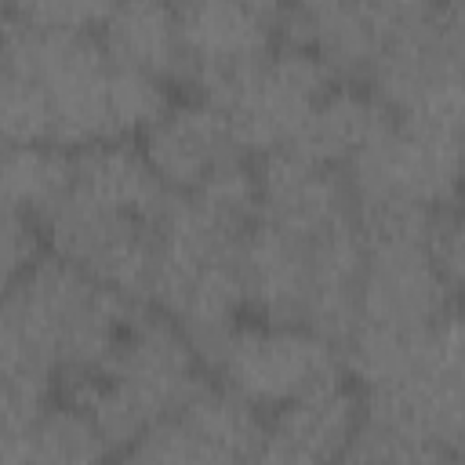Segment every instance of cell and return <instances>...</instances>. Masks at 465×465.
<instances>
[{
    "label": "cell",
    "mask_w": 465,
    "mask_h": 465,
    "mask_svg": "<svg viewBox=\"0 0 465 465\" xmlns=\"http://www.w3.org/2000/svg\"><path fill=\"white\" fill-rule=\"evenodd\" d=\"M207 378L189 338L163 312L142 305L113 352L94 371L58 381V396L80 407L116 454L149 425L171 418Z\"/></svg>",
    "instance_id": "1"
},
{
    "label": "cell",
    "mask_w": 465,
    "mask_h": 465,
    "mask_svg": "<svg viewBox=\"0 0 465 465\" xmlns=\"http://www.w3.org/2000/svg\"><path fill=\"white\" fill-rule=\"evenodd\" d=\"M247 229L211 214L193 196L171 193L156 222L149 305L163 312L196 349L203 367L243 320L236 251Z\"/></svg>",
    "instance_id": "2"
},
{
    "label": "cell",
    "mask_w": 465,
    "mask_h": 465,
    "mask_svg": "<svg viewBox=\"0 0 465 465\" xmlns=\"http://www.w3.org/2000/svg\"><path fill=\"white\" fill-rule=\"evenodd\" d=\"M142 305L44 251L4 294L0 320L58 385L94 371Z\"/></svg>",
    "instance_id": "3"
},
{
    "label": "cell",
    "mask_w": 465,
    "mask_h": 465,
    "mask_svg": "<svg viewBox=\"0 0 465 465\" xmlns=\"http://www.w3.org/2000/svg\"><path fill=\"white\" fill-rule=\"evenodd\" d=\"M0 47L15 54L44 91L58 149L76 153L94 142H124L113 127V58L98 29L40 25L7 7Z\"/></svg>",
    "instance_id": "4"
},
{
    "label": "cell",
    "mask_w": 465,
    "mask_h": 465,
    "mask_svg": "<svg viewBox=\"0 0 465 465\" xmlns=\"http://www.w3.org/2000/svg\"><path fill=\"white\" fill-rule=\"evenodd\" d=\"M334 84V73L312 51L276 40L262 58L211 76L189 94L211 102L225 116L236 145L258 160L287 149L305 127L312 105Z\"/></svg>",
    "instance_id": "5"
},
{
    "label": "cell",
    "mask_w": 465,
    "mask_h": 465,
    "mask_svg": "<svg viewBox=\"0 0 465 465\" xmlns=\"http://www.w3.org/2000/svg\"><path fill=\"white\" fill-rule=\"evenodd\" d=\"M207 374L254 411L272 414L345 378V363L334 341L302 323H262L243 316L211 356Z\"/></svg>",
    "instance_id": "6"
},
{
    "label": "cell",
    "mask_w": 465,
    "mask_h": 465,
    "mask_svg": "<svg viewBox=\"0 0 465 465\" xmlns=\"http://www.w3.org/2000/svg\"><path fill=\"white\" fill-rule=\"evenodd\" d=\"M458 153L461 138L421 134L392 116L341 167L352 211L458 207Z\"/></svg>",
    "instance_id": "7"
},
{
    "label": "cell",
    "mask_w": 465,
    "mask_h": 465,
    "mask_svg": "<svg viewBox=\"0 0 465 465\" xmlns=\"http://www.w3.org/2000/svg\"><path fill=\"white\" fill-rule=\"evenodd\" d=\"M36 225L44 236V251L76 265L102 287L149 305L156 222L113 211L65 189V196Z\"/></svg>",
    "instance_id": "8"
},
{
    "label": "cell",
    "mask_w": 465,
    "mask_h": 465,
    "mask_svg": "<svg viewBox=\"0 0 465 465\" xmlns=\"http://www.w3.org/2000/svg\"><path fill=\"white\" fill-rule=\"evenodd\" d=\"M283 4L269 0H193L174 4L182 47V94L211 76L262 58L280 40Z\"/></svg>",
    "instance_id": "9"
},
{
    "label": "cell",
    "mask_w": 465,
    "mask_h": 465,
    "mask_svg": "<svg viewBox=\"0 0 465 465\" xmlns=\"http://www.w3.org/2000/svg\"><path fill=\"white\" fill-rule=\"evenodd\" d=\"M400 0H309L280 15V40L312 51L338 84H363L385 47Z\"/></svg>",
    "instance_id": "10"
},
{
    "label": "cell",
    "mask_w": 465,
    "mask_h": 465,
    "mask_svg": "<svg viewBox=\"0 0 465 465\" xmlns=\"http://www.w3.org/2000/svg\"><path fill=\"white\" fill-rule=\"evenodd\" d=\"M258 178V222L302 240L352 222V196L338 167L316 163L294 149H276L254 160Z\"/></svg>",
    "instance_id": "11"
},
{
    "label": "cell",
    "mask_w": 465,
    "mask_h": 465,
    "mask_svg": "<svg viewBox=\"0 0 465 465\" xmlns=\"http://www.w3.org/2000/svg\"><path fill=\"white\" fill-rule=\"evenodd\" d=\"M138 149L171 193H196L214 171L247 156L225 116L196 94H178L167 113L138 134Z\"/></svg>",
    "instance_id": "12"
},
{
    "label": "cell",
    "mask_w": 465,
    "mask_h": 465,
    "mask_svg": "<svg viewBox=\"0 0 465 465\" xmlns=\"http://www.w3.org/2000/svg\"><path fill=\"white\" fill-rule=\"evenodd\" d=\"M363 403L349 378H338L272 414L251 465H341Z\"/></svg>",
    "instance_id": "13"
},
{
    "label": "cell",
    "mask_w": 465,
    "mask_h": 465,
    "mask_svg": "<svg viewBox=\"0 0 465 465\" xmlns=\"http://www.w3.org/2000/svg\"><path fill=\"white\" fill-rule=\"evenodd\" d=\"M243 316L262 323H302L309 309V240L254 218L236 251Z\"/></svg>",
    "instance_id": "14"
},
{
    "label": "cell",
    "mask_w": 465,
    "mask_h": 465,
    "mask_svg": "<svg viewBox=\"0 0 465 465\" xmlns=\"http://www.w3.org/2000/svg\"><path fill=\"white\" fill-rule=\"evenodd\" d=\"M73 193L105 203L113 211L145 218V222H160L171 189L156 178V171L149 167V160L142 156L138 142L124 138V142H94L73 153Z\"/></svg>",
    "instance_id": "15"
},
{
    "label": "cell",
    "mask_w": 465,
    "mask_h": 465,
    "mask_svg": "<svg viewBox=\"0 0 465 465\" xmlns=\"http://www.w3.org/2000/svg\"><path fill=\"white\" fill-rule=\"evenodd\" d=\"M98 40L116 65L149 73L182 94V47H178L174 4H160V0L109 4L98 25Z\"/></svg>",
    "instance_id": "16"
},
{
    "label": "cell",
    "mask_w": 465,
    "mask_h": 465,
    "mask_svg": "<svg viewBox=\"0 0 465 465\" xmlns=\"http://www.w3.org/2000/svg\"><path fill=\"white\" fill-rule=\"evenodd\" d=\"M389 120H392V113L363 84H334L312 105L305 127L298 131V138L287 149L341 171L349 163V156L360 145H367Z\"/></svg>",
    "instance_id": "17"
},
{
    "label": "cell",
    "mask_w": 465,
    "mask_h": 465,
    "mask_svg": "<svg viewBox=\"0 0 465 465\" xmlns=\"http://www.w3.org/2000/svg\"><path fill=\"white\" fill-rule=\"evenodd\" d=\"M207 447H214L222 458L247 465L254 461L265 432V414L254 411L247 400H240L222 381L207 378L178 411H174Z\"/></svg>",
    "instance_id": "18"
},
{
    "label": "cell",
    "mask_w": 465,
    "mask_h": 465,
    "mask_svg": "<svg viewBox=\"0 0 465 465\" xmlns=\"http://www.w3.org/2000/svg\"><path fill=\"white\" fill-rule=\"evenodd\" d=\"M73 182V153L58 145H0V207L40 222Z\"/></svg>",
    "instance_id": "19"
},
{
    "label": "cell",
    "mask_w": 465,
    "mask_h": 465,
    "mask_svg": "<svg viewBox=\"0 0 465 465\" xmlns=\"http://www.w3.org/2000/svg\"><path fill=\"white\" fill-rule=\"evenodd\" d=\"M109 461H113V447L94 429V421L80 407L54 396L33 429L29 465H109Z\"/></svg>",
    "instance_id": "20"
},
{
    "label": "cell",
    "mask_w": 465,
    "mask_h": 465,
    "mask_svg": "<svg viewBox=\"0 0 465 465\" xmlns=\"http://www.w3.org/2000/svg\"><path fill=\"white\" fill-rule=\"evenodd\" d=\"M341 465H461V450L378 425L360 414L356 436H352Z\"/></svg>",
    "instance_id": "21"
},
{
    "label": "cell",
    "mask_w": 465,
    "mask_h": 465,
    "mask_svg": "<svg viewBox=\"0 0 465 465\" xmlns=\"http://www.w3.org/2000/svg\"><path fill=\"white\" fill-rule=\"evenodd\" d=\"M109 465H236V461L222 458L178 414H171L149 425L127 447H120Z\"/></svg>",
    "instance_id": "22"
},
{
    "label": "cell",
    "mask_w": 465,
    "mask_h": 465,
    "mask_svg": "<svg viewBox=\"0 0 465 465\" xmlns=\"http://www.w3.org/2000/svg\"><path fill=\"white\" fill-rule=\"evenodd\" d=\"M44 254L40 225L18 211L0 207V302L25 276V269Z\"/></svg>",
    "instance_id": "23"
},
{
    "label": "cell",
    "mask_w": 465,
    "mask_h": 465,
    "mask_svg": "<svg viewBox=\"0 0 465 465\" xmlns=\"http://www.w3.org/2000/svg\"><path fill=\"white\" fill-rule=\"evenodd\" d=\"M22 18L40 22V25H58V29H98L109 4L94 0H58V4H18L15 7Z\"/></svg>",
    "instance_id": "24"
},
{
    "label": "cell",
    "mask_w": 465,
    "mask_h": 465,
    "mask_svg": "<svg viewBox=\"0 0 465 465\" xmlns=\"http://www.w3.org/2000/svg\"><path fill=\"white\" fill-rule=\"evenodd\" d=\"M54 381V374L47 367H40L25 349L22 341L15 338V331L0 320V389H11V385H22V381Z\"/></svg>",
    "instance_id": "25"
},
{
    "label": "cell",
    "mask_w": 465,
    "mask_h": 465,
    "mask_svg": "<svg viewBox=\"0 0 465 465\" xmlns=\"http://www.w3.org/2000/svg\"><path fill=\"white\" fill-rule=\"evenodd\" d=\"M4 15H7V7H0V25H4Z\"/></svg>",
    "instance_id": "26"
},
{
    "label": "cell",
    "mask_w": 465,
    "mask_h": 465,
    "mask_svg": "<svg viewBox=\"0 0 465 465\" xmlns=\"http://www.w3.org/2000/svg\"><path fill=\"white\" fill-rule=\"evenodd\" d=\"M247 465H251V461H247Z\"/></svg>",
    "instance_id": "27"
}]
</instances>
